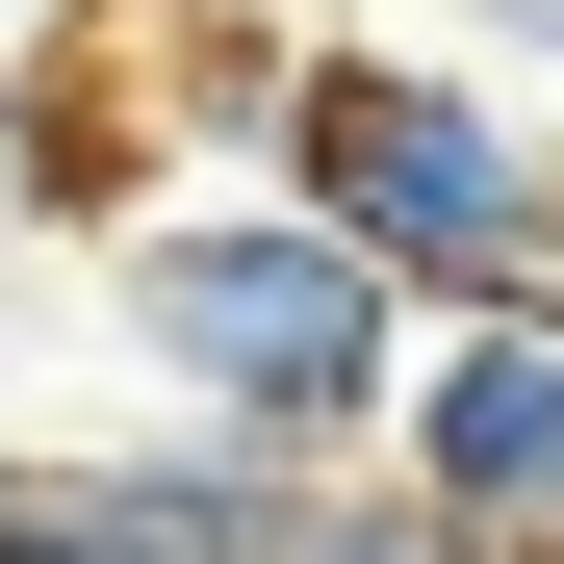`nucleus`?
Instances as JSON below:
<instances>
[{
  "label": "nucleus",
  "mask_w": 564,
  "mask_h": 564,
  "mask_svg": "<svg viewBox=\"0 0 564 564\" xmlns=\"http://www.w3.org/2000/svg\"><path fill=\"white\" fill-rule=\"evenodd\" d=\"M308 206L436 282V308H539V257H564V180L513 104H462V77H386V52H308Z\"/></svg>",
  "instance_id": "1"
},
{
  "label": "nucleus",
  "mask_w": 564,
  "mask_h": 564,
  "mask_svg": "<svg viewBox=\"0 0 564 564\" xmlns=\"http://www.w3.org/2000/svg\"><path fill=\"white\" fill-rule=\"evenodd\" d=\"M154 359L231 436H359V411H386V257H359L334 206L308 231H180L154 257Z\"/></svg>",
  "instance_id": "2"
},
{
  "label": "nucleus",
  "mask_w": 564,
  "mask_h": 564,
  "mask_svg": "<svg viewBox=\"0 0 564 564\" xmlns=\"http://www.w3.org/2000/svg\"><path fill=\"white\" fill-rule=\"evenodd\" d=\"M411 488H436L462 539L564 564V308H462V359L411 386Z\"/></svg>",
  "instance_id": "3"
}]
</instances>
